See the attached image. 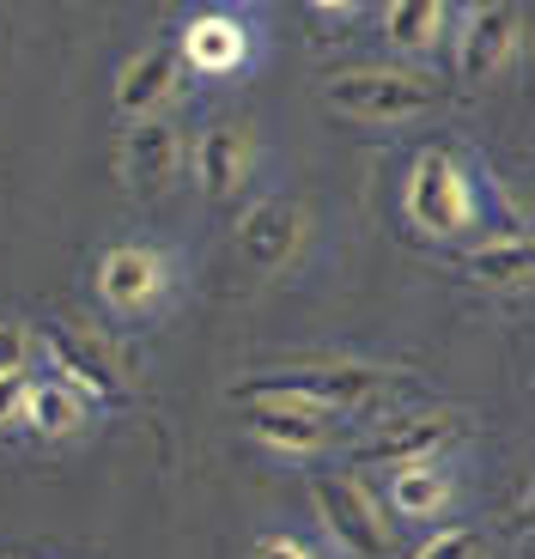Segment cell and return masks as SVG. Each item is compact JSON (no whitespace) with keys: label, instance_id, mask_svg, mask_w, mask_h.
Segmentation results:
<instances>
[{"label":"cell","instance_id":"1","mask_svg":"<svg viewBox=\"0 0 535 559\" xmlns=\"http://www.w3.org/2000/svg\"><path fill=\"white\" fill-rule=\"evenodd\" d=\"M402 390L395 371L366 359H305V365H274V371H255L243 378L238 402H268V395H286V402H310V407H329V414H359V407H378L383 395Z\"/></svg>","mask_w":535,"mask_h":559},{"label":"cell","instance_id":"2","mask_svg":"<svg viewBox=\"0 0 535 559\" xmlns=\"http://www.w3.org/2000/svg\"><path fill=\"white\" fill-rule=\"evenodd\" d=\"M323 92H329L335 110L366 116V122H402V116H420V110H432V104H444V80H438V73L390 68V61L323 73Z\"/></svg>","mask_w":535,"mask_h":559},{"label":"cell","instance_id":"3","mask_svg":"<svg viewBox=\"0 0 535 559\" xmlns=\"http://www.w3.org/2000/svg\"><path fill=\"white\" fill-rule=\"evenodd\" d=\"M408 219L432 238H456L475 219V195H468V165L451 146H426L408 165Z\"/></svg>","mask_w":535,"mask_h":559},{"label":"cell","instance_id":"4","mask_svg":"<svg viewBox=\"0 0 535 559\" xmlns=\"http://www.w3.org/2000/svg\"><path fill=\"white\" fill-rule=\"evenodd\" d=\"M310 499H317V518L323 530L341 542V554L353 559H390V530H383V511L353 475H317L310 480Z\"/></svg>","mask_w":535,"mask_h":559},{"label":"cell","instance_id":"5","mask_svg":"<svg viewBox=\"0 0 535 559\" xmlns=\"http://www.w3.org/2000/svg\"><path fill=\"white\" fill-rule=\"evenodd\" d=\"M37 341H43V353H49V365H56V383H68L80 402H110V407L128 402V383L110 365V353H104L98 335H85L73 322H49Z\"/></svg>","mask_w":535,"mask_h":559},{"label":"cell","instance_id":"6","mask_svg":"<svg viewBox=\"0 0 535 559\" xmlns=\"http://www.w3.org/2000/svg\"><path fill=\"white\" fill-rule=\"evenodd\" d=\"M243 426H250L268 450H293V456H310V450H329V444L347 438V419L341 414L310 407V402H286V395L243 402Z\"/></svg>","mask_w":535,"mask_h":559},{"label":"cell","instance_id":"7","mask_svg":"<svg viewBox=\"0 0 535 559\" xmlns=\"http://www.w3.org/2000/svg\"><path fill=\"white\" fill-rule=\"evenodd\" d=\"M463 438V419L456 414H408L395 419L390 432H378L371 444H359V468H414V462H438V450H451Z\"/></svg>","mask_w":535,"mask_h":559},{"label":"cell","instance_id":"8","mask_svg":"<svg viewBox=\"0 0 535 559\" xmlns=\"http://www.w3.org/2000/svg\"><path fill=\"white\" fill-rule=\"evenodd\" d=\"M255 170V128L243 122H207L195 140V182L207 201H231Z\"/></svg>","mask_w":535,"mask_h":559},{"label":"cell","instance_id":"9","mask_svg":"<svg viewBox=\"0 0 535 559\" xmlns=\"http://www.w3.org/2000/svg\"><path fill=\"white\" fill-rule=\"evenodd\" d=\"M518 37H523L518 7H475L463 19V37H456V73L463 80H494L518 56Z\"/></svg>","mask_w":535,"mask_h":559},{"label":"cell","instance_id":"10","mask_svg":"<svg viewBox=\"0 0 535 559\" xmlns=\"http://www.w3.org/2000/svg\"><path fill=\"white\" fill-rule=\"evenodd\" d=\"M165 280H170L165 250H153V243H122V250L104 255L98 293L110 298L116 310H146V305L165 298Z\"/></svg>","mask_w":535,"mask_h":559},{"label":"cell","instance_id":"11","mask_svg":"<svg viewBox=\"0 0 535 559\" xmlns=\"http://www.w3.org/2000/svg\"><path fill=\"white\" fill-rule=\"evenodd\" d=\"M238 250H243V262H255V267H286L298 250H305V213H298L286 195L250 207L243 225H238Z\"/></svg>","mask_w":535,"mask_h":559},{"label":"cell","instance_id":"12","mask_svg":"<svg viewBox=\"0 0 535 559\" xmlns=\"http://www.w3.org/2000/svg\"><path fill=\"white\" fill-rule=\"evenodd\" d=\"M177 61H189L201 73H231L250 61V31H243L238 13H201V19H189Z\"/></svg>","mask_w":535,"mask_h":559},{"label":"cell","instance_id":"13","mask_svg":"<svg viewBox=\"0 0 535 559\" xmlns=\"http://www.w3.org/2000/svg\"><path fill=\"white\" fill-rule=\"evenodd\" d=\"M177 80H183V61H177V49H165V43H153V49H141V56L128 61L122 73H116V104H122L128 116H153L158 104L177 92Z\"/></svg>","mask_w":535,"mask_h":559},{"label":"cell","instance_id":"14","mask_svg":"<svg viewBox=\"0 0 535 559\" xmlns=\"http://www.w3.org/2000/svg\"><path fill=\"white\" fill-rule=\"evenodd\" d=\"M177 128L158 122V116H146V122H134V134H128V182L134 189H165L170 177H177Z\"/></svg>","mask_w":535,"mask_h":559},{"label":"cell","instance_id":"15","mask_svg":"<svg viewBox=\"0 0 535 559\" xmlns=\"http://www.w3.org/2000/svg\"><path fill=\"white\" fill-rule=\"evenodd\" d=\"M451 499H456V480L444 475V462L390 468V504H395V518H438Z\"/></svg>","mask_w":535,"mask_h":559},{"label":"cell","instance_id":"16","mask_svg":"<svg viewBox=\"0 0 535 559\" xmlns=\"http://www.w3.org/2000/svg\"><path fill=\"white\" fill-rule=\"evenodd\" d=\"M383 31H390L395 49H432L451 31V7H438V0H395L383 13Z\"/></svg>","mask_w":535,"mask_h":559},{"label":"cell","instance_id":"17","mask_svg":"<svg viewBox=\"0 0 535 559\" xmlns=\"http://www.w3.org/2000/svg\"><path fill=\"white\" fill-rule=\"evenodd\" d=\"M530 238H506V243H475L463 255V267L480 280V286H523L530 280Z\"/></svg>","mask_w":535,"mask_h":559},{"label":"cell","instance_id":"18","mask_svg":"<svg viewBox=\"0 0 535 559\" xmlns=\"http://www.w3.org/2000/svg\"><path fill=\"white\" fill-rule=\"evenodd\" d=\"M19 419H31L37 432L61 438V432H73V426L85 419V402L68 390V383H56V378H49V383H31V395H25V414H19Z\"/></svg>","mask_w":535,"mask_h":559},{"label":"cell","instance_id":"19","mask_svg":"<svg viewBox=\"0 0 535 559\" xmlns=\"http://www.w3.org/2000/svg\"><path fill=\"white\" fill-rule=\"evenodd\" d=\"M414 559H480V530H438V535H426L420 542V554Z\"/></svg>","mask_w":535,"mask_h":559},{"label":"cell","instance_id":"20","mask_svg":"<svg viewBox=\"0 0 535 559\" xmlns=\"http://www.w3.org/2000/svg\"><path fill=\"white\" fill-rule=\"evenodd\" d=\"M25 395H31L25 371H7V378H0V426H13V419L25 414Z\"/></svg>","mask_w":535,"mask_h":559},{"label":"cell","instance_id":"21","mask_svg":"<svg viewBox=\"0 0 535 559\" xmlns=\"http://www.w3.org/2000/svg\"><path fill=\"white\" fill-rule=\"evenodd\" d=\"M19 365H25V329L0 322V378H7V371H19Z\"/></svg>","mask_w":535,"mask_h":559},{"label":"cell","instance_id":"22","mask_svg":"<svg viewBox=\"0 0 535 559\" xmlns=\"http://www.w3.org/2000/svg\"><path fill=\"white\" fill-rule=\"evenodd\" d=\"M250 559H317V554L298 547V542H286V535H262V542L250 547Z\"/></svg>","mask_w":535,"mask_h":559}]
</instances>
